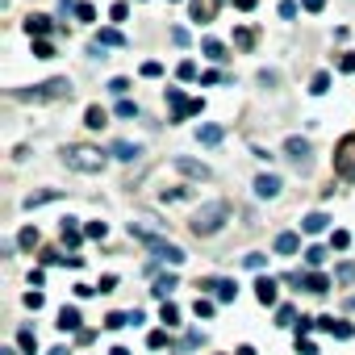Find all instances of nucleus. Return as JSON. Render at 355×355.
I'll list each match as a JSON object with an SVG mask.
<instances>
[{"label": "nucleus", "instance_id": "nucleus-1", "mask_svg": "<svg viewBox=\"0 0 355 355\" xmlns=\"http://www.w3.org/2000/svg\"><path fill=\"white\" fill-rule=\"evenodd\" d=\"M63 163H67L71 171H80V175H96V171H105L109 150L88 146V142H71V146H63Z\"/></svg>", "mask_w": 355, "mask_h": 355}, {"label": "nucleus", "instance_id": "nucleus-2", "mask_svg": "<svg viewBox=\"0 0 355 355\" xmlns=\"http://www.w3.org/2000/svg\"><path fill=\"white\" fill-rule=\"evenodd\" d=\"M226 218H230V205L226 201H209V205H201L193 214V234L197 239H209V234H218L226 226Z\"/></svg>", "mask_w": 355, "mask_h": 355}, {"label": "nucleus", "instance_id": "nucleus-3", "mask_svg": "<svg viewBox=\"0 0 355 355\" xmlns=\"http://www.w3.org/2000/svg\"><path fill=\"white\" fill-rule=\"evenodd\" d=\"M76 88H71V80L67 76H55V80H46V84H34V88H17L13 96L17 101H67Z\"/></svg>", "mask_w": 355, "mask_h": 355}, {"label": "nucleus", "instance_id": "nucleus-4", "mask_svg": "<svg viewBox=\"0 0 355 355\" xmlns=\"http://www.w3.org/2000/svg\"><path fill=\"white\" fill-rule=\"evenodd\" d=\"M167 105H171V121H184L189 113H205V101H184L180 88H167Z\"/></svg>", "mask_w": 355, "mask_h": 355}, {"label": "nucleus", "instance_id": "nucleus-5", "mask_svg": "<svg viewBox=\"0 0 355 355\" xmlns=\"http://www.w3.org/2000/svg\"><path fill=\"white\" fill-rule=\"evenodd\" d=\"M334 171L347 175V180H355V134H347L334 150Z\"/></svg>", "mask_w": 355, "mask_h": 355}, {"label": "nucleus", "instance_id": "nucleus-6", "mask_svg": "<svg viewBox=\"0 0 355 355\" xmlns=\"http://www.w3.org/2000/svg\"><path fill=\"white\" fill-rule=\"evenodd\" d=\"M150 259H155V263H171V268H180L189 255H184V247H175V243L159 239V243H150Z\"/></svg>", "mask_w": 355, "mask_h": 355}, {"label": "nucleus", "instance_id": "nucleus-7", "mask_svg": "<svg viewBox=\"0 0 355 355\" xmlns=\"http://www.w3.org/2000/svg\"><path fill=\"white\" fill-rule=\"evenodd\" d=\"M284 155L305 171L309 167V138H301V134H293V138H284Z\"/></svg>", "mask_w": 355, "mask_h": 355}, {"label": "nucleus", "instance_id": "nucleus-8", "mask_svg": "<svg viewBox=\"0 0 355 355\" xmlns=\"http://www.w3.org/2000/svg\"><path fill=\"white\" fill-rule=\"evenodd\" d=\"M171 163H175V171H180V175H189V180H209V175H214L205 163H197V159H189V155H175Z\"/></svg>", "mask_w": 355, "mask_h": 355}, {"label": "nucleus", "instance_id": "nucleus-9", "mask_svg": "<svg viewBox=\"0 0 355 355\" xmlns=\"http://www.w3.org/2000/svg\"><path fill=\"white\" fill-rule=\"evenodd\" d=\"M255 197H259V201H272V197H280V175H272V171L255 175Z\"/></svg>", "mask_w": 355, "mask_h": 355}, {"label": "nucleus", "instance_id": "nucleus-10", "mask_svg": "<svg viewBox=\"0 0 355 355\" xmlns=\"http://www.w3.org/2000/svg\"><path fill=\"white\" fill-rule=\"evenodd\" d=\"M276 288H280V284H276L272 276H259V280H255V301H259V305H276V301H280Z\"/></svg>", "mask_w": 355, "mask_h": 355}, {"label": "nucleus", "instance_id": "nucleus-11", "mask_svg": "<svg viewBox=\"0 0 355 355\" xmlns=\"http://www.w3.org/2000/svg\"><path fill=\"white\" fill-rule=\"evenodd\" d=\"M51 30H55V21H51L46 13H30V17H26V34H30V38H46Z\"/></svg>", "mask_w": 355, "mask_h": 355}, {"label": "nucleus", "instance_id": "nucleus-12", "mask_svg": "<svg viewBox=\"0 0 355 355\" xmlns=\"http://www.w3.org/2000/svg\"><path fill=\"white\" fill-rule=\"evenodd\" d=\"M109 155H113V159H121V163H134V159L142 155V146H138V142H125V138H117V142L109 146Z\"/></svg>", "mask_w": 355, "mask_h": 355}, {"label": "nucleus", "instance_id": "nucleus-13", "mask_svg": "<svg viewBox=\"0 0 355 355\" xmlns=\"http://www.w3.org/2000/svg\"><path fill=\"white\" fill-rule=\"evenodd\" d=\"M205 288H214V301H222V305L239 297V284H234V280H209Z\"/></svg>", "mask_w": 355, "mask_h": 355}, {"label": "nucleus", "instance_id": "nucleus-14", "mask_svg": "<svg viewBox=\"0 0 355 355\" xmlns=\"http://www.w3.org/2000/svg\"><path fill=\"white\" fill-rule=\"evenodd\" d=\"M130 239H142V243L150 247V243H159V226H150V222H130Z\"/></svg>", "mask_w": 355, "mask_h": 355}, {"label": "nucleus", "instance_id": "nucleus-15", "mask_svg": "<svg viewBox=\"0 0 355 355\" xmlns=\"http://www.w3.org/2000/svg\"><path fill=\"white\" fill-rule=\"evenodd\" d=\"M297 251H301V234H293V230L276 234V255H297Z\"/></svg>", "mask_w": 355, "mask_h": 355}, {"label": "nucleus", "instance_id": "nucleus-16", "mask_svg": "<svg viewBox=\"0 0 355 355\" xmlns=\"http://www.w3.org/2000/svg\"><path fill=\"white\" fill-rule=\"evenodd\" d=\"M318 326L330 330L334 338H351V334H355V326H351V322H338V318H318Z\"/></svg>", "mask_w": 355, "mask_h": 355}, {"label": "nucleus", "instance_id": "nucleus-17", "mask_svg": "<svg viewBox=\"0 0 355 355\" xmlns=\"http://www.w3.org/2000/svg\"><path fill=\"white\" fill-rule=\"evenodd\" d=\"M201 55L214 59V63H226V59H230V55H226V42H218V38H205V42H201Z\"/></svg>", "mask_w": 355, "mask_h": 355}, {"label": "nucleus", "instance_id": "nucleus-18", "mask_svg": "<svg viewBox=\"0 0 355 355\" xmlns=\"http://www.w3.org/2000/svg\"><path fill=\"white\" fill-rule=\"evenodd\" d=\"M222 138H226V130H222V125H214V121H209V125H197V142H205V146H218Z\"/></svg>", "mask_w": 355, "mask_h": 355}, {"label": "nucleus", "instance_id": "nucleus-19", "mask_svg": "<svg viewBox=\"0 0 355 355\" xmlns=\"http://www.w3.org/2000/svg\"><path fill=\"white\" fill-rule=\"evenodd\" d=\"M59 197H63L59 189H42V193H30L21 205H26V209H38V205H51V201H59Z\"/></svg>", "mask_w": 355, "mask_h": 355}, {"label": "nucleus", "instance_id": "nucleus-20", "mask_svg": "<svg viewBox=\"0 0 355 355\" xmlns=\"http://www.w3.org/2000/svg\"><path fill=\"white\" fill-rule=\"evenodd\" d=\"M326 226H330L326 214H305V218H301V230H305V234H322Z\"/></svg>", "mask_w": 355, "mask_h": 355}, {"label": "nucleus", "instance_id": "nucleus-21", "mask_svg": "<svg viewBox=\"0 0 355 355\" xmlns=\"http://www.w3.org/2000/svg\"><path fill=\"white\" fill-rule=\"evenodd\" d=\"M84 239H88V234L76 226V218H63V243H67V247H80Z\"/></svg>", "mask_w": 355, "mask_h": 355}, {"label": "nucleus", "instance_id": "nucleus-22", "mask_svg": "<svg viewBox=\"0 0 355 355\" xmlns=\"http://www.w3.org/2000/svg\"><path fill=\"white\" fill-rule=\"evenodd\" d=\"M175 284H180V280H175V272H167V276H159V280H155V284H150V293H155V297H159V301H167V293H171V288H175Z\"/></svg>", "mask_w": 355, "mask_h": 355}, {"label": "nucleus", "instance_id": "nucleus-23", "mask_svg": "<svg viewBox=\"0 0 355 355\" xmlns=\"http://www.w3.org/2000/svg\"><path fill=\"white\" fill-rule=\"evenodd\" d=\"M84 125H88V130H101V125H109V113H105L101 105H88V113H84Z\"/></svg>", "mask_w": 355, "mask_h": 355}, {"label": "nucleus", "instance_id": "nucleus-24", "mask_svg": "<svg viewBox=\"0 0 355 355\" xmlns=\"http://www.w3.org/2000/svg\"><path fill=\"white\" fill-rule=\"evenodd\" d=\"M59 330H80V309L76 305H63L59 309Z\"/></svg>", "mask_w": 355, "mask_h": 355}, {"label": "nucleus", "instance_id": "nucleus-25", "mask_svg": "<svg viewBox=\"0 0 355 355\" xmlns=\"http://www.w3.org/2000/svg\"><path fill=\"white\" fill-rule=\"evenodd\" d=\"M17 347H21L26 355H38V334H34L30 326H21V330H17Z\"/></svg>", "mask_w": 355, "mask_h": 355}, {"label": "nucleus", "instance_id": "nucleus-26", "mask_svg": "<svg viewBox=\"0 0 355 355\" xmlns=\"http://www.w3.org/2000/svg\"><path fill=\"white\" fill-rule=\"evenodd\" d=\"M189 13H193V21H201V26L214 21V9L205 5V0H189Z\"/></svg>", "mask_w": 355, "mask_h": 355}, {"label": "nucleus", "instance_id": "nucleus-27", "mask_svg": "<svg viewBox=\"0 0 355 355\" xmlns=\"http://www.w3.org/2000/svg\"><path fill=\"white\" fill-rule=\"evenodd\" d=\"M96 42H101L105 51H109V46H125V34H121V30H101Z\"/></svg>", "mask_w": 355, "mask_h": 355}, {"label": "nucleus", "instance_id": "nucleus-28", "mask_svg": "<svg viewBox=\"0 0 355 355\" xmlns=\"http://www.w3.org/2000/svg\"><path fill=\"white\" fill-rule=\"evenodd\" d=\"M301 284H305L309 293H318V297H322V293L330 288V280H326V276H318V272H309V276H301Z\"/></svg>", "mask_w": 355, "mask_h": 355}, {"label": "nucleus", "instance_id": "nucleus-29", "mask_svg": "<svg viewBox=\"0 0 355 355\" xmlns=\"http://www.w3.org/2000/svg\"><path fill=\"white\" fill-rule=\"evenodd\" d=\"M309 92H313V96H326V92H330V71H318V76L309 80Z\"/></svg>", "mask_w": 355, "mask_h": 355}, {"label": "nucleus", "instance_id": "nucleus-30", "mask_svg": "<svg viewBox=\"0 0 355 355\" xmlns=\"http://www.w3.org/2000/svg\"><path fill=\"white\" fill-rule=\"evenodd\" d=\"M159 322H163V326H180V309H175L171 301H163V309H159Z\"/></svg>", "mask_w": 355, "mask_h": 355}, {"label": "nucleus", "instance_id": "nucleus-31", "mask_svg": "<svg viewBox=\"0 0 355 355\" xmlns=\"http://www.w3.org/2000/svg\"><path fill=\"white\" fill-rule=\"evenodd\" d=\"M38 243H42V239H38V230H34V226H26V230L17 234V247H26V251H34Z\"/></svg>", "mask_w": 355, "mask_h": 355}, {"label": "nucleus", "instance_id": "nucleus-32", "mask_svg": "<svg viewBox=\"0 0 355 355\" xmlns=\"http://www.w3.org/2000/svg\"><path fill=\"white\" fill-rule=\"evenodd\" d=\"M214 309H218V301H214V297H197V305H193V313H197V318H214Z\"/></svg>", "mask_w": 355, "mask_h": 355}, {"label": "nucleus", "instance_id": "nucleus-33", "mask_svg": "<svg viewBox=\"0 0 355 355\" xmlns=\"http://www.w3.org/2000/svg\"><path fill=\"white\" fill-rule=\"evenodd\" d=\"M34 59H55V42H46V38H34Z\"/></svg>", "mask_w": 355, "mask_h": 355}, {"label": "nucleus", "instance_id": "nucleus-34", "mask_svg": "<svg viewBox=\"0 0 355 355\" xmlns=\"http://www.w3.org/2000/svg\"><path fill=\"white\" fill-rule=\"evenodd\" d=\"M305 263L309 268H322L326 263V247H305Z\"/></svg>", "mask_w": 355, "mask_h": 355}, {"label": "nucleus", "instance_id": "nucleus-35", "mask_svg": "<svg viewBox=\"0 0 355 355\" xmlns=\"http://www.w3.org/2000/svg\"><path fill=\"white\" fill-rule=\"evenodd\" d=\"M276 326H297V309L293 305H280L276 309Z\"/></svg>", "mask_w": 355, "mask_h": 355}, {"label": "nucleus", "instance_id": "nucleus-36", "mask_svg": "<svg viewBox=\"0 0 355 355\" xmlns=\"http://www.w3.org/2000/svg\"><path fill=\"white\" fill-rule=\"evenodd\" d=\"M234 46L251 51V46H255V30H234Z\"/></svg>", "mask_w": 355, "mask_h": 355}, {"label": "nucleus", "instance_id": "nucleus-37", "mask_svg": "<svg viewBox=\"0 0 355 355\" xmlns=\"http://www.w3.org/2000/svg\"><path fill=\"white\" fill-rule=\"evenodd\" d=\"M117 117H138V101L121 96V101H117Z\"/></svg>", "mask_w": 355, "mask_h": 355}, {"label": "nucleus", "instance_id": "nucleus-38", "mask_svg": "<svg viewBox=\"0 0 355 355\" xmlns=\"http://www.w3.org/2000/svg\"><path fill=\"white\" fill-rule=\"evenodd\" d=\"M175 76H180L184 84H189V80H197V63H193V59H184L180 67H175Z\"/></svg>", "mask_w": 355, "mask_h": 355}, {"label": "nucleus", "instance_id": "nucleus-39", "mask_svg": "<svg viewBox=\"0 0 355 355\" xmlns=\"http://www.w3.org/2000/svg\"><path fill=\"white\" fill-rule=\"evenodd\" d=\"M109 92H113V96L121 101V96L130 92V80H125V76H117V80H109Z\"/></svg>", "mask_w": 355, "mask_h": 355}, {"label": "nucleus", "instance_id": "nucleus-40", "mask_svg": "<svg viewBox=\"0 0 355 355\" xmlns=\"http://www.w3.org/2000/svg\"><path fill=\"white\" fill-rule=\"evenodd\" d=\"M330 247H334V251H347V247H351V234H347V230H334V234H330Z\"/></svg>", "mask_w": 355, "mask_h": 355}, {"label": "nucleus", "instance_id": "nucleus-41", "mask_svg": "<svg viewBox=\"0 0 355 355\" xmlns=\"http://www.w3.org/2000/svg\"><path fill=\"white\" fill-rule=\"evenodd\" d=\"M243 263H247L251 272H263V263H268V255H259V251H251V255H243Z\"/></svg>", "mask_w": 355, "mask_h": 355}, {"label": "nucleus", "instance_id": "nucleus-42", "mask_svg": "<svg viewBox=\"0 0 355 355\" xmlns=\"http://www.w3.org/2000/svg\"><path fill=\"white\" fill-rule=\"evenodd\" d=\"M76 17H80V21H96V9L88 5V0H80V5H76Z\"/></svg>", "mask_w": 355, "mask_h": 355}, {"label": "nucleus", "instance_id": "nucleus-43", "mask_svg": "<svg viewBox=\"0 0 355 355\" xmlns=\"http://www.w3.org/2000/svg\"><path fill=\"white\" fill-rule=\"evenodd\" d=\"M142 76H146V80H159V76H163V63L146 59V63H142Z\"/></svg>", "mask_w": 355, "mask_h": 355}, {"label": "nucleus", "instance_id": "nucleus-44", "mask_svg": "<svg viewBox=\"0 0 355 355\" xmlns=\"http://www.w3.org/2000/svg\"><path fill=\"white\" fill-rule=\"evenodd\" d=\"M84 234H88V239H105V234H109V226H105V222H88V226H84Z\"/></svg>", "mask_w": 355, "mask_h": 355}, {"label": "nucleus", "instance_id": "nucleus-45", "mask_svg": "<svg viewBox=\"0 0 355 355\" xmlns=\"http://www.w3.org/2000/svg\"><path fill=\"white\" fill-rule=\"evenodd\" d=\"M105 326H109V330H121V326H130V313H109Z\"/></svg>", "mask_w": 355, "mask_h": 355}, {"label": "nucleus", "instance_id": "nucleus-46", "mask_svg": "<svg viewBox=\"0 0 355 355\" xmlns=\"http://www.w3.org/2000/svg\"><path fill=\"white\" fill-rule=\"evenodd\" d=\"M338 71H343V76H355V55H351V51L338 59Z\"/></svg>", "mask_w": 355, "mask_h": 355}, {"label": "nucleus", "instance_id": "nucleus-47", "mask_svg": "<svg viewBox=\"0 0 355 355\" xmlns=\"http://www.w3.org/2000/svg\"><path fill=\"white\" fill-rule=\"evenodd\" d=\"M171 42H175V46H189V30H184V26H171Z\"/></svg>", "mask_w": 355, "mask_h": 355}, {"label": "nucleus", "instance_id": "nucleus-48", "mask_svg": "<svg viewBox=\"0 0 355 355\" xmlns=\"http://www.w3.org/2000/svg\"><path fill=\"white\" fill-rule=\"evenodd\" d=\"M280 17H284V21L297 17V0H280Z\"/></svg>", "mask_w": 355, "mask_h": 355}, {"label": "nucleus", "instance_id": "nucleus-49", "mask_svg": "<svg viewBox=\"0 0 355 355\" xmlns=\"http://www.w3.org/2000/svg\"><path fill=\"white\" fill-rule=\"evenodd\" d=\"M334 276H338V280H343V284H351V280H355V263H343V268H338V272H334Z\"/></svg>", "mask_w": 355, "mask_h": 355}, {"label": "nucleus", "instance_id": "nucleus-50", "mask_svg": "<svg viewBox=\"0 0 355 355\" xmlns=\"http://www.w3.org/2000/svg\"><path fill=\"white\" fill-rule=\"evenodd\" d=\"M125 17H130V9H125V5H113V9H109V21H125Z\"/></svg>", "mask_w": 355, "mask_h": 355}, {"label": "nucleus", "instance_id": "nucleus-51", "mask_svg": "<svg viewBox=\"0 0 355 355\" xmlns=\"http://www.w3.org/2000/svg\"><path fill=\"white\" fill-rule=\"evenodd\" d=\"M46 301H42V293H26V309H42Z\"/></svg>", "mask_w": 355, "mask_h": 355}, {"label": "nucleus", "instance_id": "nucleus-52", "mask_svg": "<svg viewBox=\"0 0 355 355\" xmlns=\"http://www.w3.org/2000/svg\"><path fill=\"white\" fill-rule=\"evenodd\" d=\"M163 343H167V334H163V330H155V334H150V338H146V347H150V351H159V347H163Z\"/></svg>", "mask_w": 355, "mask_h": 355}, {"label": "nucleus", "instance_id": "nucleus-53", "mask_svg": "<svg viewBox=\"0 0 355 355\" xmlns=\"http://www.w3.org/2000/svg\"><path fill=\"white\" fill-rule=\"evenodd\" d=\"M301 9H305V13H322V9H326V0H301Z\"/></svg>", "mask_w": 355, "mask_h": 355}, {"label": "nucleus", "instance_id": "nucleus-54", "mask_svg": "<svg viewBox=\"0 0 355 355\" xmlns=\"http://www.w3.org/2000/svg\"><path fill=\"white\" fill-rule=\"evenodd\" d=\"M96 288H101V293H113V288H117V276H101V284H96Z\"/></svg>", "mask_w": 355, "mask_h": 355}, {"label": "nucleus", "instance_id": "nucleus-55", "mask_svg": "<svg viewBox=\"0 0 355 355\" xmlns=\"http://www.w3.org/2000/svg\"><path fill=\"white\" fill-rule=\"evenodd\" d=\"M222 80H226L222 71H205V76H201V84H222Z\"/></svg>", "mask_w": 355, "mask_h": 355}, {"label": "nucleus", "instance_id": "nucleus-56", "mask_svg": "<svg viewBox=\"0 0 355 355\" xmlns=\"http://www.w3.org/2000/svg\"><path fill=\"white\" fill-rule=\"evenodd\" d=\"M276 80H280V76H276V71H259V84H263V88H272V84H276Z\"/></svg>", "mask_w": 355, "mask_h": 355}, {"label": "nucleus", "instance_id": "nucleus-57", "mask_svg": "<svg viewBox=\"0 0 355 355\" xmlns=\"http://www.w3.org/2000/svg\"><path fill=\"white\" fill-rule=\"evenodd\" d=\"M255 5H259V0H234V9H239V13H251Z\"/></svg>", "mask_w": 355, "mask_h": 355}, {"label": "nucleus", "instance_id": "nucleus-58", "mask_svg": "<svg viewBox=\"0 0 355 355\" xmlns=\"http://www.w3.org/2000/svg\"><path fill=\"white\" fill-rule=\"evenodd\" d=\"M234 355H255V347H239V351H234Z\"/></svg>", "mask_w": 355, "mask_h": 355}, {"label": "nucleus", "instance_id": "nucleus-59", "mask_svg": "<svg viewBox=\"0 0 355 355\" xmlns=\"http://www.w3.org/2000/svg\"><path fill=\"white\" fill-rule=\"evenodd\" d=\"M109 355H130V351H125V347H113V351H109Z\"/></svg>", "mask_w": 355, "mask_h": 355}, {"label": "nucleus", "instance_id": "nucleus-60", "mask_svg": "<svg viewBox=\"0 0 355 355\" xmlns=\"http://www.w3.org/2000/svg\"><path fill=\"white\" fill-rule=\"evenodd\" d=\"M51 355H71V351H67V347H55V351H51Z\"/></svg>", "mask_w": 355, "mask_h": 355}, {"label": "nucleus", "instance_id": "nucleus-61", "mask_svg": "<svg viewBox=\"0 0 355 355\" xmlns=\"http://www.w3.org/2000/svg\"><path fill=\"white\" fill-rule=\"evenodd\" d=\"M0 355H17V351H13V347H5V351H0Z\"/></svg>", "mask_w": 355, "mask_h": 355}, {"label": "nucleus", "instance_id": "nucleus-62", "mask_svg": "<svg viewBox=\"0 0 355 355\" xmlns=\"http://www.w3.org/2000/svg\"><path fill=\"white\" fill-rule=\"evenodd\" d=\"M214 5H226V0H214Z\"/></svg>", "mask_w": 355, "mask_h": 355}]
</instances>
